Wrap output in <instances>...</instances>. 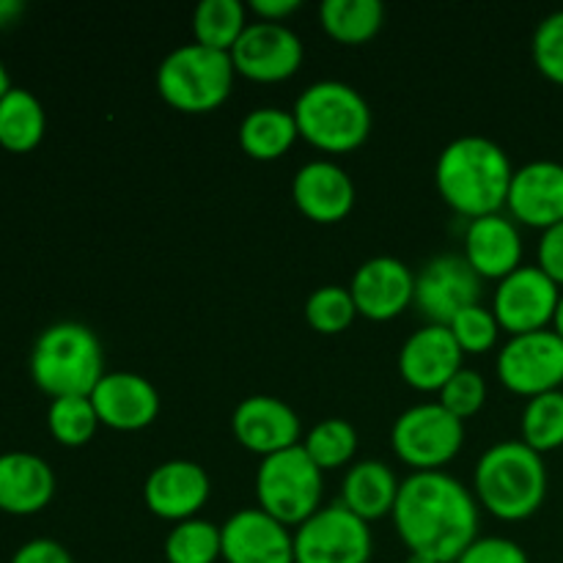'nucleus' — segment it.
Listing matches in <instances>:
<instances>
[{
    "mask_svg": "<svg viewBox=\"0 0 563 563\" xmlns=\"http://www.w3.org/2000/svg\"><path fill=\"white\" fill-rule=\"evenodd\" d=\"M394 526L410 553L456 563L478 539V500L451 473H412L399 487Z\"/></svg>",
    "mask_w": 563,
    "mask_h": 563,
    "instance_id": "obj_1",
    "label": "nucleus"
},
{
    "mask_svg": "<svg viewBox=\"0 0 563 563\" xmlns=\"http://www.w3.org/2000/svg\"><path fill=\"white\" fill-rule=\"evenodd\" d=\"M515 168L504 146L484 135H462L440 152L434 185L443 201L462 218L498 214L509 201Z\"/></svg>",
    "mask_w": 563,
    "mask_h": 563,
    "instance_id": "obj_2",
    "label": "nucleus"
},
{
    "mask_svg": "<svg viewBox=\"0 0 563 563\" xmlns=\"http://www.w3.org/2000/svg\"><path fill=\"white\" fill-rule=\"evenodd\" d=\"M473 489L478 504L498 520H528L548 498V465L522 440H500L476 462Z\"/></svg>",
    "mask_w": 563,
    "mask_h": 563,
    "instance_id": "obj_3",
    "label": "nucleus"
},
{
    "mask_svg": "<svg viewBox=\"0 0 563 563\" xmlns=\"http://www.w3.org/2000/svg\"><path fill=\"white\" fill-rule=\"evenodd\" d=\"M102 341L82 322H55L31 350V377L49 399L91 396L104 377Z\"/></svg>",
    "mask_w": 563,
    "mask_h": 563,
    "instance_id": "obj_4",
    "label": "nucleus"
},
{
    "mask_svg": "<svg viewBox=\"0 0 563 563\" xmlns=\"http://www.w3.org/2000/svg\"><path fill=\"white\" fill-rule=\"evenodd\" d=\"M300 137L328 154L355 152L372 135V104L344 80L311 82L295 102Z\"/></svg>",
    "mask_w": 563,
    "mask_h": 563,
    "instance_id": "obj_5",
    "label": "nucleus"
},
{
    "mask_svg": "<svg viewBox=\"0 0 563 563\" xmlns=\"http://www.w3.org/2000/svg\"><path fill=\"white\" fill-rule=\"evenodd\" d=\"M234 77L231 53L190 42L170 49L157 66V91L181 113H212L229 99Z\"/></svg>",
    "mask_w": 563,
    "mask_h": 563,
    "instance_id": "obj_6",
    "label": "nucleus"
},
{
    "mask_svg": "<svg viewBox=\"0 0 563 563\" xmlns=\"http://www.w3.org/2000/svg\"><path fill=\"white\" fill-rule=\"evenodd\" d=\"M322 467L308 456L300 445L264 456L256 471L258 509L267 511L278 522L302 526L308 517L322 509Z\"/></svg>",
    "mask_w": 563,
    "mask_h": 563,
    "instance_id": "obj_7",
    "label": "nucleus"
},
{
    "mask_svg": "<svg viewBox=\"0 0 563 563\" xmlns=\"http://www.w3.org/2000/svg\"><path fill=\"white\" fill-rule=\"evenodd\" d=\"M465 421L451 416L440 401H423L396 418L390 445L396 456L416 473L443 471L462 451Z\"/></svg>",
    "mask_w": 563,
    "mask_h": 563,
    "instance_id": "obj_8",
    "label": "nucleus"
},
{
    "mask_svg": "<svg viewBox=\"0 0 563 563\" xmlns=\"http://www.w3.org/2000/svg\"><path fill=\"white\" fill-rule=\"evenodd\" d=\"M372 528L341 500L322 506L295 531V563H368Z\"/></svg>",
    "mask_w": 563,
    "mask_h": 563,
    "instance_id": "obj_9",
    "label": "nucleus"
},
{
    "mask_svg": "<svg viewBox=\"0 0 563 563\" xmlns=\"http://www.w3.org/2000/svg\"><path fill=\"white\" fill-rule=\"evenodd\" d=\"M498 377L511 394L542 396L563 385V339L555 330L509 335L498 352Z\"/></svg>",
    "mask_w": 563,
    "mask_h": 563,
    "instance_id": "obj_10",
    "label": "nucleus"
},
{
    "mask_svg": "<svg viewBox=\"0 0 563 563\" xmlns=\"http://www.w3.org/2000/svg\"><path fill=\"white\" fill-rule=\"evenodd\" d=\"M561 300V286L539 264H522L498 280L493 297V313L509 335L537 333L553 324Z\"/></svg>",
    "mask_w": 563,
    "mask_h": 563,
    "instance_id": "obj_11",
    "label": "nucleus"
},
{
    "mask_svg": "<svg viewBox=\"0 0 563 563\" xmlns=\"http://www.w3.org/2000/svg\"><path fill=\"white\" fill-rule=\"evenodd\" d=\"M306 58L300 36L284 22H247L240 42L231 47L236 75L256 82H280L297 75Z\"/></svg>",
    "mask_w": 563,
    "mask_h": 563,
    "instance_id": "obj_12",
    "label": "nucleus"
},
{
    "mask_svg": "<svg viewBox=\"0 0 563 563\" xmlns=\"http://www.w3.org/2000/svg\"><path fill=\"white\" fill-rule=\"evenodd\" d=\"M482 297V278L465 262V256L443 253L423 264L416 275V306L429 324H445L465 308L478 306Z\"/></svg>",
    "mask_w": 563,
    "mask_h": 563,
    "instance_id": "obj_13",
    "label": "nucleus"
},
{
    "mask_svg": "<svg viewBox=\"0 0 563 563\" xmlns=\"http://www.w3.org/2000/svg\"><path fill=\"white\" fill-rule=\"evenodd\" d=\"M350 295L361 317L388 322L416 302V273L401 258L374 256L355 269Z\"/></svg>",
    "mask_w": 563,
    "mask_h": 563,
    "instance_id": "obj_14",
    "label": "nucleus"
},
{
    "mask_svg": "<svg viewBox=\"0 0 563 563\" xmlns=\"http://www.w3.org/2000/svg\"><path fill=\"white\" fill-rule=\"evenodd\" d=\"M231 432L242 449L253 451L262 460L302 443V423L297 412L284 399L267 394H253L236 405Z\"/></svg>",
    "mask_w": 563,
    "mask_h": 563,
    "instance_id": "obj_15",
    "label": "nucleus"
},
{
    "mask_svg": "<svg viewBox=\"0 0 563 563\" xmlns=\"http://www.w3.org/2000/svg\"><path fill=\"white\" fill-rule=\"evenodd\" d=\"M225 563H295V533L253 506L220 526Z\"/></svg>",
    "mask_w": 563,
    "mask_h": 563,
    "instance_id": "obj_16",
    "label": "nucleus"
},
{
    "mask_svg": "<svg viewBox=\"0 0 563 563\" xmlns=\"http://www.w3.org/2000/svg\"><path fill=\"white\" fill-rule=\"evenodd\" d=\"M212 484L207 471L192 460L159 462L143 484V504L159 520L185 522L207 506Z\"/></svg>",
    "mask_w": 563,
    "mask_h": 563,
    "instance_id": "obj_17",
    "label": "nucleus"
},
{
    "mask_svg": "<svg viewBox=\"0 0 563 563\" xmlns=\"http://www.w3.org/2000/svg\"><path fill=\"white\" fill-rule=\"evenodd\" d=\"M99 423L115 432H141L159 416V394L137 372H108L91 394Z\"/></svg>",
    "mask_w": 563,
    "mask_h": 563,
    "instance_id": "obj_18",
    "label": "nucleus"
},
{
    "mask_svg": "<svg viewBox=\"0 0 563 563\" xmlns=\"http://www.w3.org/2000/svg\"><path fill=\"white\" fill-rule=\"evenodd\" d=\"M509 207L515 223L550 229L563 220V165L555 159H533L515 170L509 187Z\"/></svg>",
    "mask_w": 563,
    "mask_h": 563,
    "instance_id": "obj_19",
    "label": "nucleus"
},
{
    "mask_svg": "<svg viewBox=\"0 0 563 563\" xmlns=\"http://www.w3.org/2000/svg\"><path fill=\"white\" fill-rule=\"evenodd\" d=\"M462 355L465 352L445 324H427L401 344L399 374L416 390H443L462 368Z\"/></svg>",
    "mask_w": 563,
    "mask_h": 563,
    "instance_id": "obj_20",
    "label": "nucleus"
},
{
    "mask_svg": "<svg viewBox=\"0 0 563 563\" xmlns=\"http://www.w3.org/2000/svg\"><path fill=\"white\" fill-rule=\"evenodd\" d=\"M297 209L313 223H339L355 207V181L330 159H311L291 179Z\"/></svg>",
    "mask_w": 563,
    "mask_h": 563,
    "instance_id": "obj_21",
    "label": "nucleus"
},
{
    "mask_svg": "<svg viewBox=\"0 0 563 563\" xmlns=\"http://www.w3.org/2000/svg\"><path fill=\"white\" fill-rule=\"evenodd\" d=\"M465 262L478 278L504 280L522 267V236L509 214H484L467 223Z\"/></svg>",
    "mask_w": 563,
    "mask_h": 563,
    "instance_id": "obj_22",
    "label": "nucleus"
},
{
    "mask_svg": "<svg viewBox=\"0 0 563 563\" xmlns=\"http://www.w3.org/2000/svg\"><path fill=\"white\" fill-rule=\"evenodd\" d=\"M55 495V473L31 451L0 454V511L14 517L38 515Z\"/></svg>",
    "mask_w": 563,
    "mask_h": 563,
    "instance_id": "obj_23",
    "label": "nucleus"
},
{
    "mask_svg": "<svg viewBox=\"0 0 563 563\" xmlns=\"http://www.w3.org/2000/svg\"><path fill=\"white\" fill-rule=\"evenodd\" d=\"M399 487L401 482L388 462L361 460L346 471L344 482H341V504L361 520L372 522L385 515H394Z\"/></svg>",
    "mask_w": 563,
    "mask_h": 563,
    "instance_id": "obj_24",
    "label": "nucleus"
},
{
    "mask_svg": "<svg viewBox=\"0 0 563 563\" xmlns=\"http://www.w3.org/2000/svg\"><path fill=\"white\" fill-rule=\"evenodd\" d=\"M300 137L295 113L280 108H253L240 121V146L247 157L273 163L284 157Z\"/></svg>",
    "mask_w": 563,
    "mask_h": 563,
    "instance_id": "obj_25",
    "label": "nucleus"
},
{
    "mask_svg": "<svg viewBox=\"0 0 563 563\" xmlns=\"http://www.w3.org/2000/svg\"><path fill=\"white\" fill-rule=\"evenodd\" d=\"M47 130V115L42 102L27 88H11L0 99V146L5 152L25 154L42 143Z\"/></svg>",
    "mask_w": 563,
    "mask_h": 563,
    "instance_id": "obj_26",
    "label": "nucleus"
},
{
    "mask_svg": "<svg viewBox=\"0 0 563 563\" xmlns=\"http://www.w3.org/2000/svg\"><path fill=\"white\" fill-rule=\"evenodd\" d=\"M319 22L341 44H363L379 33L385 5L379 0H322Z\"/></svg>",
    "mask_w": 563,
    "mask_h": 563,
    "instance_id": "obj_27",
    "label": "nucleus"
},
{
    "mask_svg": "<svg viewBox=\"0 0 563 563\" xmlns=\"http://www.w3.org/2000/svg\"><path fill=\"white\" fill-rule=\"evenodd\" d=\"M247 27V9L240 0H201L192 11V33L203 47L231 53Z\"/></svg>",
    "mask_w": 563,
    "mask_h": 563,
    "instance_id": "obj_28",
    "label": "nucleus"
},
{
    "mask_svg": "<svg viewBox=\"0 0 563 563\" xmlns=\"http://www.w3.org/2000/svg\"><path fill=\"white\" fill-rule=\"evenodd\" d=\"M163 553L168 563H214L223 559L220 528L201 517L176 522L165 537Z\"/></svg>",
    "mask_w": 563,
    "mask_h": 563,
    "instance_id": "obj_29",
    "label": "nucleus"
},
{
    "mask_svg": "<svg viewBox=\"0 0 563 563\" xmlns=\"http://www.w3.org/2000/svg\"><path fill=\"white\" fill-rule=\"evenodd\" d=\"M99 427V416L91 405V396H60L49 401L47 429L55 443L66 449H80L93 438Z\"/></svg>",
    "mask_w": 563,
    "mask_h": 563,
    "instance_id": "obj_30",
    "label": "nucleus"
},
{
    "mask_svg": "<svg viewBox=\"0 0 563 563\" xmlns=\"http://www.w3.org/2000/svg\"><path fill=\"white\" fill-rule=\"evenodd\" d=\"M522 443L531 445L533 451H555L563 445V390H550V394L528 399L522 410Z\"/></svg>",
    "mask_w": 563,
    "mask_h": 563,
    "instance_id": "obj_31",
    "label": "nucleus"
},
{
    "mask_svg": "<svg viewBox=\"0 0 563 563\" xmlns=\"http://www.w3.org/2000/svg\"><path fill=\"white\" fill-rule=\"evenodd\" d=\"M302 449L322 471H335V467L350 465L355 456L357 432L344 418H324V421L313 423L311 432L302 440Z\"/></svg>",
    "mask_w": 563,
    "mask_h": 563,
    "instance_id": "obj_32",
    "label": "nucleus"
},
{
    "mask_svg": "<svg viewBox=\"0 0 563 563\" xmlns=\"http://www.w3.org/2000/svg\"><path fill=\"white\" fill-rule=\"evenodd\" d=\"M355 317L357 308L346 286H319L306 300V322L322 335L344 333L355 322Z\"/></svg>",
    "mask_w": 563,
    "mask_h": 563,
    "instance_id": "obj_33",
    "label": "nucleus"
},
{
    "mask_svg": "<svg viewBox=\"0 0 563 563\" xmlns=\"http://www.w3.org/2000/svg\"><path fill=\"white\" fill-rule=\"evenodd\" d=\"M451 335L456 339L462 352H471V355H482V352H489L500 339V322L493 313V308H484L482 302L478 306L465 308L462 313H456L449 324Z\"/></svg>",
    "mask_w": 563,
    "mask_h": 563,
    "instance_id": "obj_34",
    "label": "nucleus"
},
{
    "mask_svg": "<svg viewBox=\"0 0 563 563\" xmlns=\"http://www.w3.org/2000/svg\"><path fill=\"white\" fill-rule=\"evenodd\" d=\"M484 401H487V383H484V377L476 368L462 366L460 372L443 385V390H440V405H443L451 416L460 418V421L476 416L484 407Z\"/></svg>",
    "mask_w": 563,
    "mask_h": 563,
    "instance_id": "obj_35",
    "label": "nucleus"
},
{
    "mask_svg": "<svg viewBox=\"0 0 563 563\" xmlns=\"http://www.w3.org/2000/svg\"><path fill=\"white\" fill-rule=\"evenodd\" d=\"M533 64L548 80L563 86V9L544 16L533 31Z\"/></svg>",
    "mask_w": 563,
    "mask_h": 563,
    "instance_id": "obj_36",
    "label": "nucleus"
},
{
    "mask_svg": "<svg viewBox=\"0 0 563 563\" xmlns=\"http://www.w3.org/2000/svg\"><path fill=\"white\" fill-rule=\"evenodd\" d=\"M456 563H531L528 553L506 537H478Z\"/></svg>",
    "mask_w": 563,
    "mask_h": 563,
    "instance_id": "obj_37",
    "label": "nucleus"
},
{
    "mask_svg": "<svg viewBox=\"0 0 563 563\" xmlns=\"http://www.w3.org/2000/svg\"><path fill=\"white\" fill-rule=\"evenodd\" d=\"M537 264L555 284L563 286V220L542 231V240H539L537 247Z\"/></svg>",
    "mask_w": 563,
    "mask_h": 563,
    "instance_id": "obj_38",
    "label": "nucleus"
},
{
    "mask_svg": "<svg viewBox=\"0 0 563 563\" xmlns=\"http://www.w3.org/2000/svg\"><path fill=\"white\" fill-rule=\"evenodd\" d=\"M9 563H75L69 550L55 539H31L22 544Z\"/></svg>",
    "mask_w": 563,
    "mask_h": 563,
    "instance_id": "obj_39",
    "label": "nucleus"
},
{
    "mask_svg": "<svg viewBox=\"0 0 563 563\" xmlns=\"http://www.w3.org/2000/svg\"><path fill=\"white\" fill-rule=\"evenodd\" d=\"M297 9H300V0H253L251 3V11L262 22H284Z\"/></svg>",
    "mask_w": 563,
    "mask_h": 563,
    "instance_id": "obj_40",
    "label": "nucleus"
},
{
    "mask_svg": "<svg viewBox=\"0 0 563 563\" xmlns=\"http://www.w3.org/2000/svg\"><path fill=\"white\" fill-rule=\"evenodd\" d=\"M22 11H25L22 0H0V27L11 25L16 16H22Z\"/></svg>",
    "mask_w": 563,
    "mask_h": 563,
    "instance_id": "obj_41",
    "label": "nucleus"
},
{
    "mask_svg": "<svg viewBox=\"0 0 563 563\" xmlns=\"http://www.w3.org/2000/svg\"><path fill=\"white\" fill-rule=\"evenodd\" d=\"M11 88H14V86H11L9 69H5V64H3V60H0V99H3L5 93L11 91Z\"/></svg>",
    "mask_w": 563,
    "mask_h": 563,
    "instance_id": "obj_42",
    "label": "nucleus"
},
{
    "mask_svg": "<svg viewBox=\"0 0 563 563\" xmlns=\"http://www.w3.org/2000/svg\"><path fill=\"white\" fill-rule=\"evenodd\" d=\"M553 330L563 339V291H561V300L559 308H555V317H553Z\"/></svg>",
    "mask_w": 563,
    "mask_h": 563,
    "instance_id": "obj_43",
    "label": "nucleus"
},
{
    "mask_svg": "<svg viewBox=\"0 0 563 563\" xmlns=\"http://www.w3.org/2000/svg\"><path fill=\"white\" fill-rule=\"evenodd\" d=\"M405 563H438V561L429 559V555H421V553H410V555H407Z\"/></svg>",
    "mask_w": 563,
    "mask_h": 563,
    "instance_id": "obj_44",
    "label": "nucleus"
}]
</instances>
